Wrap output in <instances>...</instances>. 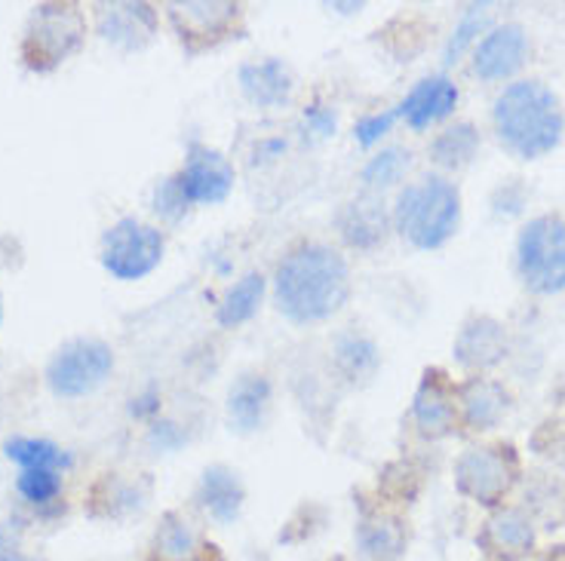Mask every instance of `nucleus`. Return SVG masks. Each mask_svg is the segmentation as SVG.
I'll use <instances>...</instances> for the list:
<instances>
[{
  "label": "nucleus",
  "instance_id": "38",
  "mask_svg": "<svg viewBox=\"0 0 565 561\" xmlns=\"http://www.w3.org/2000/svg\"><path fill=\"white\" fill-rule=\"evenodd\" d=\"M0 323H3V301H0Z\"/></svg>",
  "mask_w": 565,
  "mask_h": 561
},
{
  "label": "nucleus",
  "instance_id": "23",
  "mask_svg": "<svg viewBox=\"0 0 565 561\" xmlns=\"http://www.w3.org/2000/svg\"><path fill=\"white\" fill-rule=\"evenodd\" d=\"M200 552L198 531L179 513H167L154 533V561H194Z\"/></svg>",
  "mask_w": 565,
  "mask_h": 561
},
{
  "label": "nucleus",
  "instance_id": "4",
  "mask_svg": "<svg viewBox=\"0 0 565 561\" xmlns=\"http://www.w3.org/2000/svg\"><path fill=\"white\" fill-rule=\"evenodd\" d=\"M520 277L537 295H556L565 289V222L559 215H541L529 222L516 246Z\"/></svg>",
  "mask_w": 565,
  "mask_h": 561
},
{
  "label": "nucleus",
  "instance_id": "14",
  "mask_svg": "<svg viewBox=\"0 0 565 561\" xmlns=\"http://www.w3.org/2000/svg\"><path fill=\"white\" fill-rule=\"evenodd\" d=\"M532 543H535V525H532V516L523 509H498L492 519L486 521L482 547L489 549L494 559H523Z\"/></svg>",
  "mask_w": 565,
  "mask_h": 561
},
{
  "label": "nucleus",
  "instance_id": "21",
  "mask_svg": "<svg viewBox=\"0 0 565 561\" xmlns=\"http://www.w3.org/2000/svg\"><path fill=\"white\" fill-rule=\"evenodd\" d=\"M341 237L348 239L356 249H372L384 239L387 215L375 199H356L351 206H344L339 215Z\"/></svg>",
  "mask_w": 565,
  "mask_h": 561
},
{
  "label": "nucleus",
  "instance_id": "7",
  "mask_svg": "<svg viewBox=\"0 0 565 561\" xmlns=\"http://www.w3.org/2000/svg\"><path fill=\"white\" fill-rule=\"evenodd\" d=\"M163 246L167 242L157 227L127 215L102 237V267L120 282L145 280L163 261Z\"/></svg>",
  "mask_w": 565,
  "mask_h": 561
},
{
  "label": "nucleus",
  "instance_id": "18",
  "mask_svg": "<svg viewBox=\"0 0 565 561\" xmlns=\"http://www.w3.org/2000/svg\"><path fill=\"white\" fill-rule=\"evenodd\" d=\"M198 497L212 519L234 521L243 506L241 478H237V473H231L227 466H210L200 478Z\"/></svg>",
  "mask_w": 565,
  "mask_h": 561
},
{
  "label": "nucleus",
  "instance_id": "22",
  "mask_svg": "<svg viewBox=\"0 0 565 561\" xmlns=\"http://www.w3.org/2000/svg\"><path fill=\"white\" fill-rule=\"evenodd\" d=\"M3 454L22 466V470H68L71 457L68 451H62L50 439H34V435H13L3 442Z\"/></svg>",
  "mask_w": 565,
  "mask_h": 561
},
{
  "label": "nucleus",
  "instance_id": "28",
  "mask_svg": "<svg viewBox=\"0 0 565 561\" xmlns=\"http://www.w3.org/2000/svg\"><path fill=\"white\" fill-rule=\"evenodd\" d=\"M412 166V154L403 151V148H387L379 157H372L366 166H363V184L366 187H375V191H384L396 184Z\"/></svg>",
  "mask_w": 565,
  "mask_h": 561
},
{
  "label": "nucleus",
  "instance_id": "32",
  "mask_svg": "<svg viewBox=\"0 0 565 561\" xmlns=\"http://www.w3.org/2000/svg\"><path fill=\"white\" fill-rule=\"evenodd\" d=\"M396 120V111H384V114H369V117H363L356 127H353V139L360 141V144H375V141H382L387 132H391V127H394Z\"/></svg>",
  "mask_w": 565,
  "mask_h": 561
},
{
  "label": "nucleus",
  "instance_id": "20",
  "mask_svg": "<svg viewBox=\"0 0 565 561\" xmlns=\"http://www.w3.org/2000/svg\"><path fill=\"white\" fill-rule=\"evenodd\" d=\"M170 15L182 31V37H210V34H222L231 25V19L237 15V7L194 0V3H172Z\"/></svg>",
  "mask_w": 565,
  "mask_h": 561
},
{
  "label": "nucleus",
  "instance_id": "19",
  "mask_svg": "<svg viewBox=\"0 0 565 561\" xmlns=\"http://www.w3.org/2000/svg\"><path fill=\"white\" fill-rule=\"evenodd\" d=\"M461 402H465V418L477 430H489L501 421V414L508 411L510 396L501 384L486 378L467 380L461 387Z\"/></svg>",
  "mask_w": 565,
  "mask_h": 561
},
{
  "label": "nucleus",
  "instance_id": "26",
  "mask_svg": "<svg viewBox=\"0 0 565 561\" xmlns=\"http://www.w3.org/2000/svg\"><path fill=\"white\" fill-rule=\"evenodd\" d=\"M480 148V132L473 123H458V127L446 129L437 141H434V160L443 169H461L467 166Z\"/></svg>",
  "mask_w": 565,
  "mask_h": 561
},
{
  "label": "nucleus",
  "instance_id": "17",
  "mask_svg": "<svg viewBox=\"0 0 565 561\" xmlns=\"http://www.w3.org/2000/svg\"><path fill=\"white\" fill-rule=\"evenodd\" d=\"M270 406V380L265 375H243L227 396V418L237 433H255Z\"/></svg>",
  "mask_w": 565,
  "mask_h": 561
},
{
  "label": "nucleus",
  "instance_id": "2",
  "mask_svg": "<svg viewBox=\"0 0 565 561\" xmlns=\"http://www.w3.org/2000/svg\"><path fill=\"white\" fill-rule=\"evenodd\" d=\"M494 129L510 151L523 160L551 154L565 132L559 96L537 80L510 84L494 101Z\"/></svg>",
  "mask_w": 565,
  "mask_h": 561
},
{
  "label": "nucleus",
  "instance_id": "1",
  "mask_svg": "<svg viewBox=\"0 0 565 561\" xmlns=\"http://www.w3.org/2000/svg\"><path fill=\"white\" fill-rule=\"evenodd\" d=\"M274 295L282 316L292 323H320L348 304L351 273L335 249L323 242H305L277 267Z\"/></svg>",
  "mask_w": 565,
  "mask_h": 561
},
{
  "label": "nucleus",
  "instance_id": "6",
  "mask_svg": "<svg viewBox=\"0 0 565 561\" xmlns=\"http://www.w3.org/2000/svg\"><path fill=\"white\" fill-rule=\"evenodd\" d=\"M114 371L111 347L99 337H74L46 365V384L58 399H81L99 390Z\"/></svg>",
  "mask_w": 565,
  "mask_h": 561
},
{
  "label": "nucleus",
  "instance_id": "35",
  "mask_svg": "<svg viewBox=\"0 0 565 561\" xmlns=\"http://www.w3.org/2000/svg\"><path fill=\"white\" fill-rule=\"evenodd\" d=\"M139 402H145V406H136V408H132V414H148V411H157V393L141 396Z\"/></svg>",
  "mask_w": 565,
  "mask_h": 561
},
{
  "label": "nucleus",
  "instance_id": "8",
  "mask_svg": "<svg viewBox=\"0 0 565 561\" xmlns=\"http://www.w3.org/2000/svg\"><path fill=\"white\" fill-rule=\"evenodd\" d=\"M513 478H516V457L510 454V449H470L455 463L458 492L477 504H501Z\"/></svg>",
  "mask_w": 565,
  "mask_h": 561
},
{
  "label": "nucleus",
  "instance_id": "11",
  "mask_svg": "<svg viewBox=\"0 0 565 561\" xmlns=\"http://www.w3.org/2000/svg\"><path fill=\"white\" fill-rule=\"evenodd\" d=\"M458 105V86L449 77H424L422 84L412 86V93L399 105L412 129H427L430 123L446 120Z\"/></svg>",
  "mask_w": 565,
  "mask_h": 561
},
{
  "label": "nucleus",
  "instance_id": "24",
  "mask_svg": "<svg viewBox=\"0 0 565 561\" xmlns=\"http://www.w3.org/2000/svg\"><path fill=\"white\" fill-rule=\"evenodd\" d=\"M262 298H265V277L258 270L243 273L241 280L227 289V295L218 304V323L225 325V328H234V325H243L246 320H253Z\"/></svg>",
  "mask_w": 565,
  "mask_h": 561
},
{
  "label": "nucleus",
  "instance_id": "33",
  "mask_svg": "<svg viewBox=\"0 0 565 561\" xmlns=\"http://www.w3.org/2000/svg\"><path fill=\"white\" fill-rule=\"evenodd\" d=\"M301 123H305V129L311 132L313 139H329V136H335L339 117L329 111V108H320V105H313V108H308V111H305Z\"/></svg>",
  "mask_w": 565,
  "mask_h": 561
},
{
  "label": "nucleus",
  "instance_id": "31",
  "mask_svg": "<svg viewBox=\"0 0 565 561\" xmlns=\"http://www.w3.org/2000/svg\"><path fill=\"white\" fill-rule=\"evenodd\" d=\"M188 197H184L182 184H179V175H172L167 182L157 184L154 191V212L157 215H163L167 222H179L184 212H188Z\"/></svg>",
  "mask_w": 565,
  "mask_h": 561
},
{
  "label": "nucleus",
  "instance_id": "29",
  "mask_svg": "<svg viewBox=\"0 0 565 561\" xmlns=\"http://www.w3.org/2000/svg\"><path fill=\"white\" fill-rule=\"evenodd\" d=\"M15 492L31 506H46L62 494V473L56 470H22L15 478Z\"/></svg>",
  "mask_w": 565,
  "mask_h": 561
},
{
  "label": "nucleus",
  "instance_id": "13",
  "mask_svg": "<svg viewBox=\"0 0 565 561\" xmlns=\"http://www.w3.org/2000/svg\"><path fill=\"white\" fill-rule=\"evenodd\" d=\"M455 356L467 368H492L508 356V335L504 325L492 316H477L461 328L455 341Z\"/></svg>",
  "mask_w": 565,
  "mask_h": 561
},
{
  "label": "nucleus",
  "instance_id": "30",
  "mask_svg": "<svg viewBox=\"0 0 565 561\" xmlns=\"http://www.w3.org/2000/svg\"><path fill=\"white\" fill-rule=\"evenodd\" d=\"M486 25H489V3L467 7L461 25L455 29V34L449 37V43H446V50H443V62H446V65H455V62L461 58V53L473 43V37H477Z\"/></svg>",
  "mask_w": 565,
  "mask_h": 561
},
{
  "label": "nucleus",
  "instance_id": "12",
  "mask_svg": "<svg viewBox=\"0 0 565 561\" xmlns=\"http://www.w3.org/2000/svg\"><path fill=\"white\" fill-rule=\"evenodd\" d=\"M241 86L246 99L258 108H280L292 96V68L282 58H262V62H246L241 68Z\"/></svg>",
  "mask_w": 565,
  "mask_h": 561
},
{
  "label": "nucleus",
  "instance_id": "27",
  "mask_svg": "<svg viewBox=\"0 0 565 561\" xmlns=\"http://www.w3.org/2000/svg\"><path fill=\"white\" fill-rule=\"evenodd\" d=\"M335 363H339L341 371L351 380L366 378L379 365V350H375V344L369 337L348 335L341 337L339 347H335Z\"/></svg>",
  "mask_w": 565,
  "mask_h": 561
},
{
  "label": "nucleus",
  "instance_id": "34",
  "mask_svg": "<svg viewBox=\"0 0 565 561\" xmlns=\"http://www.w3.org/2000/svg\"><path fill=\"white\" fill-rule=\"evenodd\" d=\"M151 442L160 445L163 451H170L182 442V433L175 430V423H157L154 430H151Z\"/></svg>",
  "mask_w": 565,
  "mask_h": 561
},
{
  "label": "nucleus",
  "instance_id": "10",
  "mask_svg": "<svg viewBox=\"0 0 565 561\" xmlns=\"http://www.w3.org/2000/svg\"><path fill=\"white\" fill-rule=\"evenodd\" d=\"M529 53V34L523 25H501L492 34H486L473 56V71L482 80H504L523 68Z\"/></svg>",
  "mask_w": 565,
  "mask_h": 561
},
{
  "label": "nucleus",
  "instance_id": "36",
  "mask_svg": "<svg viewBox=\"0 0 565 561\" xmlns=\"http://www.w3.org/2000/svg\"><path fill=\"white\" fill-rule=\"evenodd\" d=\"M0 561H41V559H31V555H22V552H3Z\"/></svg>",
  "mask_w": 565,
  "mask_h": 561
},
{
  "label": "nucleus",
  "instance_id": "15",
  "mask_svg": "<svg viewBox=\"0 0 565 561\" xmlns=\"http://www.w3.org/2000/svg\"><path fill=\"white\" fill-rule=\"evenodd\" d=\"M99 31L105 41L124 50H141L154 34V10L148 3H114L102 7Z\"/></svg>",
  "mask_w": 565,
  "mask_h": 561
},
{
  "label": "nucleus",
  "instance_id": "5",
  "mask_svg": "<svg viewBox=\"0 0 565 561\" xmlns=\"http://www.w3.org/2000/svg\"><path fill=\"white\" fill-rule=\"evenodd\" d=\"M86 25L74 3H43L31 15V25L22 41V58L34 71L56 68L71 53L81 50Z\"/></svg>",
  "mask_w": 565,
  "mask_h": 561
},
{
  "label": "nucleus",
  "instance_id": "3",
  "mask_svg": "<svg viewBox=\"0 0 565 561\" xmlns=\"http://www.w3.org/2000/svg\"><path fill=\"white\" fill-rule=\"evenodd\" d=\"M394 222L418 249H439L461 222V194L446 179H424L396 197Z\"/></svg>",
  "mask_w": 565,
  "mask_h": 561
},
{
  "label": "nucleus",
  "instance_id": "9",
  "mask_svg": "<svg viewBox=\"0 0 565 561\" xmlns=\"http://www.w3.org/2000/svg\"><path fill=\"white\" fill-rule=\"evenodd\" d=\"M179 184H182L188 203L215 206V203L227 199L231 187H234V166L218 151L194 144L188 154V163L179 172Z\"/></svg>",
  "mask_w": 565,
  "mask_h": 561
},
{
  "label": "nucleus",
  "instance_id": "16",
  "mask_svg": "<svg viewBox=\"0 0 565 561\" xmlns=\"http://www.w3.org/2000/svg\"><path fill=\"white\" fill-rule=\"evenodd\" d=\"M455 399L437 371H427L415 393V423L427 439H443L455 430Z\"/></svg>",
  "mask_w": 565,
  "mask_h": 561
},
{
  "label": "nucleus",
  "instance_id": "37",
  "mask_svg": "<svg viewBox=\"0 0 565 561\" xmlns=\"http://www.w3.org/2000/svg\"><path fill=\"white\" fill-rule=\"evenodd\" d=\"M335 10H341V13H353V10H360L363 3H332Z\"/></svg>",
  "mask_w": 565,
  "mask_h": 561
},
{
  "label": "nucleus",
  "instance_id": "25",
  "mask_svg": "<svg viewBox=\"0 0 565 561\" xmlns=\"http://www.w3.org/2000/svg\"><path fill=\"white\" fill-rule=\"evenodd\" d=\"M356 543L369 561H396L406 549V531L396 519H372L363 521Z\"/></svg>",
  "mask_w": 565,
  "mask_h": 561
}]
</instances>
